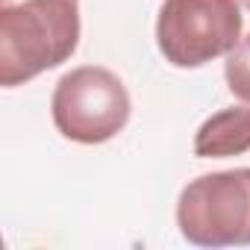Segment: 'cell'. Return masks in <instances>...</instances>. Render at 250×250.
Returning a JSON list of instances; mask_svg holds the SVG:
<instances>
[{
  "label": "cell",
  "mask_w": 250,
  "mask_h": 250,
  "mask_svg": "<svg viewBox=\"0 0 250 250\" xmlns=\"http://www.w3.org/2000/svg\"><path fill=\"white\" fill-rule=\"evenodd\" d=\"M77 0H0V85L15 88L74 56Z\"/></svg>",
  "instance_id": "obj_1"
},
{
  "label": "cell",
  "mask_w": 250,
  "mask_h": 250,
  "mask_svg": "<svg viewBox=\"0 0 250 250\" xmlns=\"http://www.w3.org/2000/svg\"><path fill=\"white\" fill-rule=\"evenodd\" d=\"M177 227L197 247L250 244V168L212 171L191 180L177 200Z\"/></svg>",
  "instance_id": "obj_3"
},
{
  "label": "cell",
  "mask_w": 250,
  "mask_h": 250,
  "mask_svg": "<svg viewBox=\"0 0 250 250\" xmlns=\"http://www.w3.org/2000/svg\"><path fill=\"white\" fill-rule=\"evenodd\" d=\"M238 3H241V6H244V9H250V0H238Z\"/></svg>",
  "instance_id": "obj_7"
},
{
  "label": "cell",
  "mask_w": 250,
  "mask_h": 250,
  "mask_svg": "<svg viewBox=\"0 0 250 250\" xmlns=\"http://www.w3.org/2000/svg\"><path fill=\"white\" fill-rule=\"evenodd\" d=\"M224 77H227V88L250 103V33L238 39V44L227 53V62H224Z\"/></svg>",
  "instance_id": "obj_6"
},
{
  "label": "cell",
  "mask_w": 250,
  "mask_h": 250,
  "mask_svg": "<svg viewBox=\"0 0 250 250\" xmlns=\"http://www.w3.org/2000/svg\"><path fill=\"white\" fill-rule=\"evenodd\" d=\"M250 150V109L229 106L209 115L194 133V156L200 159H227Z\"/></svg>",
  "instance_id": "obj_5"
},
{
  "label": "cell",
  "mask_w": 250,
  "mask_h": 250,
  "mask_svg": "<svg viewBox=\"0 0 250 250\" xmlns=\"http://www.w3.org/2000/svg\"><path fill=\"white\" fill-rule=\"evenodd\" d=\"M130 91L100 65H80L68 71L50 97L56 130L77 145H103L115 139L130 121Z\"/></svg>",
  "instance_id": "obj_2"
},
{
  "label": "cell",
  "mask_w": 250,
  "mask_h": 250,
  "mask_svg": "<svg viewBox=\"0 0 250 250\" xmlns=\"http://www.w3.org/2000/svg\"><path fill=\"white\" fill-rule=\"evenodd\" d=\"M238 0H165L156 18V44L174 68H200L227 56L241 39Z\"/></svg>",
  "instance_id": "obj_4"
}]
</instances>
